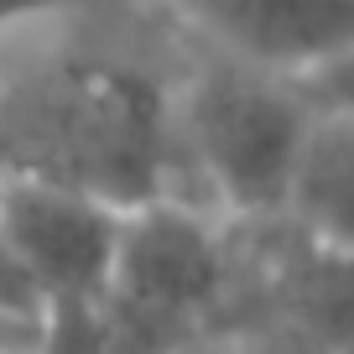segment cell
Wrapping results in <instances>:
<instances>
[{
	"instance_id": "obj_10",
	"label": "cell",
	"mask_w": 354,
	"mask_h": 354,
	"mask_svg": "<svg viewBox=\"0 0 354 354\" xmlns=\"http://www.w3.org/2000/svg\"><path fill=\"white\" fill-rule=\"evenodd\" d=\"M266 354H318V349H297V344H271ZM344 354H354V349H344Z\"/></svg>"
},
{
	"instance_id": "obj_2",
	"label": "cell",
	"mask_w": 354,
	"mask_h": 354,
	"mask_svg": "<svg viewBox=\"0 0 354 354\" xmlns=\"http://www.w3.org/2000/svg\"><path fill=\"white\" fill-rule=\"evenodd\" d=\"M230 245L183 198L125 214L100 297L104 354H188L230 297Z\"/></svg>"
},
{
	"instance_id": "obj_7",
	"label": "cell",
	"mask_w": 354,
	"mask_h": 354,
	"mask_svg": "<svg viewBox=\"0 0 354 354\" xmlns=\"http://www.w3.org/2000/svg\"><path fill=\"white\" fill-rule=\"evenodd\" d=\"M287 214L302 240L354 261V115H313Z\"/></svg>"
},
{
	"instance_id": "obj_5",
	"label": "cell",
	"mask_w": 354,
	"mask_h": 354,
	"mask_svg": "<svg viewBox=\"0 0 354 354\" xmlns=\"http://www.w3.org/2000/svg\"><path fill=\"white\" fill-rule=\"evenodd\" d=\"M234 63L297 78L354 53V0H177Z\"/></svg>"
},
{
	"instance_id": "obj_9",
	"label": "cell",
	"mask_w": 354,
	"mask_h": 354,
	"mask_svg": "<svg viewBox=\"0 0 354 354\" xmlns=\"http://www.w3.org/2000/svg\"><path fill=\"white\" fill-rule=\"evenodd\" d=\"M57 6H68V0H0V32L16 21H32V16H47Z\"/></svg>"
},
{
	"instance_id": "obj_4",
	"label": "cell",
	"mask_w": 354,
	"mask_h": 354,
	"mask_svg": "<svg viewBox=\"0 0 354 354\" xmlns=\"http://www.w3.org/2000/svg\"><path fill=\"white\" fill-rule=\"evenodd\" d=\"M120 230L125 214L84 193L0 177V234L47 308H68V302L100 308L120 250Z\"/></svg>"
},
{
	"instance_id": "obj_3",
	"label": "cell",
	"mask_w": 354,
	"mask_h": 354,
	"mask_svg": "<svg viewBox=\"0 0 354 354\" xmlns=\"http://www.w3.org/2000/svg\"><path fill=\"white\" fill-rule=\"evenodd\" d=\"M177 131L183 151L230 214L240 219L287 214L297 156L313 131V110L302 104L292 78L219 57L193 78L177 110Z\"/></svg>"
},
{
	"instance_id": "obj_6",
	"label": "cell",
	"mask_w": 354,
	"mask_h": 354,
	"mask_svg": "<svg viewBox=\"0 0 354 354\" xmlns=\"http://www.w3.org/2000/svg\"><path fill=\"white\" fill-rule=\"evenodd\" d=\"M277 323L287 328V344L318 354L354 349V261L333 255L323 245L302 240L297 255L277 266L271 277Z\"/></svg>"
},
{
	"instance_id": "obj_8",
	"label": "cell",
	"mask_w": 354,
	"mask_h": 354,
	"mask_svg": "<svg viewBox=\"0 0 354 354\" xmlns=\"http://www.w3.org/2000/svg\"><path fill=\"white\" fill-rule=\"evenodd\" d=\"M292 88L302 94V104H308L313 115H354V53L297 73Z\"/></svg>"
},
{
	"instance_id": "obj_1",
	"label": "cell",
	"mask_w": 354,
	"mask_h": 354,
	"mask_svg": "<svg viewBox=\"0 0 354 354\" xmlns=\"http://www.w3.org/2000/svg\"><path fill=\"white\" fill-rule=\"evenodd\" d=\"M177 151V110L141 68L57 57L0 88V177L136 214L172 198Z\"/></svg>"
}]
</instances>
